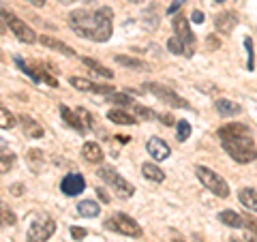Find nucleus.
Here are the masks:
<instances>
[{
  "label": "nucleus",
  "mask_w": 257,
  "mask_h": 242,
  "mask_svg": "<svg viewBox=\"0 0 257 242\" xmlns=\"http://www.w3.org/2000/svg\"><path fill=\"white\" fill-rule=\"evenodd\" d=\"M111 18H114V13L109 7H101L96 11L79 9L69 15V24L79 37L103 43L111 37Z\"/></svg>",
  "instance_id": "1"
},
{
  "label": "nucleus",
  "mask_w": 257,
  "mask_h": 242,
  "mask_svg": "<svg viewBox=\"0 0 257 242\" xmlns=\"http://www.w3.org/2000/svg\"><path fill=\"white\" fill-rule=\"evenodd\" d=\"M221 144H223V150L234 161H238V163H251V161L257 159V150H255V142H253L251 133L229 137V140H221Z\"/></svg>",
  "instance_id": "2"
},
{
  "label": "nucleus",
  "mask_w": 257,
  "mask_h": 242,
  "mask_svg": "<svg viewBox=\"0 0 257 242\" xmlns=\"http://www.w3.org/2000/svg\"><path fill=\"white\" fill-rule=\"evenodd\" d=\"M99 178L105 182V184H109L111 189H114V193L120 197V199H128L135 193V189H133V184L128 182V180H124L122 176H120L116 169H111V167H101L99 172Z\"/></svg>",
  "instance_id": "3"
},
{
  "label": "nucleus",
  "mask_w": 257,
  "mask_h": 242,
  "mask_svg": "<svg viewBox=\"0 0 257 242\" xmlns=\"http://www.w3.org/2000/svg\"><path fill=\"white\" fill-rule=\"evenodd\" d=\"M105 227L111 229V231H116V233H122V236H128V238H140L142 236L140 223L135 219H131L128 214H122V212L107 216Z\"/></svg>",
  "instance_id": "4"
},
{
  "label": "nucleus",
  "mask_w": 257,
  "mask_h": 242,
  "mask_svg": "<svg viewBox=\"0 0 257 242\" xmlns=\"http://www.w3.org/2000/svg\"><path fill=\"white\" fill-rule=\"evenodd\" d=\"M0 18L5 20L7 28H9V30L13 32V35L20 39L22 43H28V45H30V43H37V39H39V37H37V32L32 30L26 22H22V20L18 18V15H13V13L5 11V9H0Z\"/></svg>",
  "instance_id": "5"
},
{
  "label": "nucleus",
  "mask_w": 257,
  "mask_h": 242,
  "mask_svg": "<svg viewBox=\"0 0 257 242\" xmlns=\"http://www.w3.org/2000/svg\"><path fill=\"white\" fill-rule=\"evenodd\" d=\"M195 172H197V178L202 180L204 187L210 191V193H214L216 197H227V195H229L227 182H225L216 172H212V169H208V167H204V165H197Z\"/></svg>",
  "instance_id": "6"
},
{
  "label": "nucleus",
  "mask_w": 257,
  "mask_h": 242,
  "mask_svg": "<svg viewBox=\"0 0 257 242\" xmlns=\"http://www.w3.org/2000/svg\"><path fill=\"white\" fill-rule=\"evenodd\" d=\"M56 231V223L50 216H41V219L32 221L28 227V242H45L54 236Z\"/></svg>",
  "instance_id": "7"
},
{
  "label": "nucleus",
  "mask_w": 257,
  "mask_h": 242,
  "mask_svg": "<svg viewBox=\"0 0 257 242\" xmlns=\"http://www.w3.org/2000/svg\"><path fill=\"white\" fill-rule=\"evenodd\" d=\"M144 88H146L148 92L155 94L157 99H161L163 103H167V105H172V107H184V109H189V107H191L189 103L182 99V96H178L174 90H170L167 86H161V84H155V82H148V84H144Z\"/></svg>",
  "instance_id": "8"
},
{
  "label": "nucleus",
  "mask_w": 257,
  "mask_h": 242,
  "mask_svg": "<svg viewBox=\"0 0 257 242\" xmlns=\"http://www.w3.org/2000/svg\"><path fill=\"white\" fill-rule=\"evenodd\" d=\"M174 30H176V39H178V41L184 45V56L191 58V56H193V45H195V37H193V32L189 28L187 18L176 15V18H174Z\"/></svg>",
  "instance_id": "9"
},
{
  "label": "nucleus",
  "mask_w": 257,
  "mask_h": 242,
  "mask_svg": "<svg viewBox=\"0 0 257 242\" xmlns=\"http://www.w3.org/2000/svg\"><path fill=\"white\" fill-rule=\"evenodd\" d=\"M84 189H86V180H84V176H79V174H67L60 182V191L69 197L79 195Z\"/></svg>",
  "instance_id": "10"
},
{
  "label": "nucleus",
  "mask_w": 257,
  "mask_h": 242,
  "mask_svg": "<svg viewBox=\"0 0 257 242\" xmlns=\"http://www.w3.org/2000/svg\"><path fill=\"white\" fill-rule=\"evenodd\" d=\"M71 86L77 88V90H84V92H99V94H109L114 92V86H101V84H94L90 79H84V77H71L69 79Z\"/></svg>",
  "instance_id": "11"
},
{
  "label": "nucleus",
  "mask_w": 257,
  "mask_h": 242,
  "mask_svg": "<svg viewBox=\"0 0 257 242\" xmlns=\"http://www.w3.org/2000/svg\"><path fill=\"white\" fill-rule=\"evenodd\" d=\"M18 123L22 127V133L26 137H32V140H41V137H43V127L39 125L35 118L22 114V116H18Z\"/></svg>",
  "instance_id": "12"
},
{
  "label": "nucleus",
  "mask_w": 257,
  "mask_h": 242,
  "mask_svg": "<svg viewBox=\"0 0 257 242\" xmlns=\"http://www.w3.org/2000/svg\"><path fill=\"white\" fill-rule=\"evenodd\" d=\"M146 150L155 161H165L167 157H170V152H172L170 146H167L161 137H150L148 144H146Z\"/></svg>",
  "instance_id": "13"
},
{
  "label": "nucleus",
  "mask_w": 257,
  "mask_h": 242,
  "mask_svg": "<svg viewBox=\"0 0 257 242\" xmlns=\"http://www.w3.org/2000/svg\"><path fill=\"white\" fill-rule=\"evenodd\" d=\"M236 24H238V18L231 11H223V13H219L214 18V26H216V30H219L221 35H229V32L236 28Z\"/></svg>",
  "instance_id": "14"
},
{
  "label": "nucleus",
  "mask_w": 257,
  "mask_h": 242,
  "mask_svg": "<svg viewBox=\"0 0 257 242\" xmlns=\"http://www.w3.org/2000/svg\"><path fill=\"white\" fill-rule=\"evenodd\" d=\"M37 41H41V45L50 47V50L60 52V54H64V56H75L73 47H69L67 43H62V41H58V39H54V37H50V35H43V37H39Z\"/></svg>",
  "instance_id": "15"
},
{
  "label": "nucleus",
  "mask_w": 257,
  "mask_h": 242,
  "mask_svg": "<svg viewBox=\"0 0 257 242\" xmlns=\"http://www.w3.org/2000/svg\"><path fill=\"white\" fill-rule=\"evenodd\" d=\"M82 157L88 161V163H101L103 161V150L99 144H94V142H86L84 144V148H82Z\"/></svg>",
  "instance_id": "16"
},
{
  "label": "nucleus",
  "mask_w": 257,
  "mask_h": 242,
  "mask_svg": "<svg viewBox=\"0 0 257 242\" xmlns=\"http://www.w3.org/2000/svg\"><path fill=\"white\" fill-rule=\"evenodd\" d=\"M214 107H216V111L223 116V118H231V116H238L240 111H242V107L238 105V103H234V101H227V99H219L214 103Z\"/></svg>",
  "instance_id": "17"
},
{
  "label": "nucleus",
  "mask_w": 257,
  "mask_h": 242,
  "mask_svg": "<svg viewBox=\"0 0 257 242\" xmlns=\"http://www.w3.org/2000/svg\"><path fill=\"white\" fill-rule=\"evenodd\" d=\"M248 133V127L246 125H240V123H229L219 129V137L221 140H229V137H238V135H246Z\"/></svg>",
  "instance_id": "18"
},
{
  "label": "nucleus",
  "mask_w": 257,
  "mask_h": 242,
  "mask_svg": "<svg viewBox=\"0 0 257 242\" xmlns=\"http://www.w3.org/2000/svg\"><path fill=\"white\" fill-rule=\"evenodd\" d=\"M15 163V155L9 150L5 140H0V174H7Z\"/></svg>",
  "instance_id": "19"
},
{
  "label": "nucleus",
  "mask_w": 257,
  "mask_h": 242,
  "mask_svg": "<svg viewBox=\"0 0 257 242\" xmlns=\"http://www.w3.org/2000/svg\"><path fill=\"white\" fill-rule=\"evenodd\" d=\"M238 197H240V201H242V206L246 208V210L257 212V189H253V187L240 189Z\"/></svg>",
  "instance_id": "20"
},
{
  "label": "nucleus",
  "mask_w": 257,
  "mask_h": 242,
  "mask_svg": "<svg viewBox=\"0 0 257 242\" xmlns=\"http://www.w3.org/2000/svg\"><path fill=\"white\" fill-rule=\"evenodd\" d=\"M101 212V206L96 204L92 199H84L77 204V214L79 216H86V219H94V216H99Z\"/></svg>",
  "instance_id": "21"
},
{
  "label": "nucleus",
  "mask_w": 257,
  "mask_h": 242,
  "mask_svg": "<svg viewBox=\"0 0 257 242\" xmlns=\"http://www.w3.org/2000/svg\"><path fill=\"white\" fill-rule=\"evenodd\" d=\"M107 118L111 120V123H116V125H135L138 120H135L133 114H126L124 109H109L107 111Z\"/></svg>",
  "instance_id": "22"
},
{
  "label": "nucleus",
  "mask_w": 257,
  "mask_h": 242,
  "mask_svg": "<svg viewBox=\"0 0 257 242\" xmlns=\"http://www.w3.org/2000/svg\"><path fill=\"white\" fill-rule=\"evenodd\" d=\"M60 114H62V118H64V123H67L71 129H75L77 133H86V129H84V127H82V123L77 120L75 111H71L67 105H60Z\"/></svg>",
  "instance_id": "23"
},
{
  "label": "nucleus",
  "mask_w": 257,
  "mask_h": 242,
  "mask_svg": "<svg viewBox=\"0 0 257 242\" xmlns=\"http://www.w3.org/2000/svg\"><path fill=\"white\" fill-rule=\"evenodd\" d=\"M142 174H144V178H148L152 182H163L165 180V174L161 172L155 163H144L142 165Z\"/></svg>",
  "instance_id": "24"
},
{
  "label": "nucleus",
  "mask_w": 257,
  "mask_h": 242,
  "mask_svg": "<svg viewBox=\"0 0 257 242\" xmlns=\"http://www.w3.org/2000/svg\"><path fill=\"white\" fill-rule=\"evenodd\" d=\"M219 221L223 225H227V227H242V216L234 210H223L219 214Z\"/></svg>",
  "instance_id": "25"
},
{
  "label": "nucleus",
  "mask_w": 257,
  "mask_h": 242,
  "mask_svg": "<svg viewBox=\"0 0 257 242\" xmlns=\"http://www.w3.org/2000/svg\"><path fill=\"white\" fill-rule=\"evenodd\" d=\"M18 223V216H15V212L11 210L9 206H5V204H0V227H7V225H15Z\"/></svg>",
  "instance_id": "26"
},
{
  "label": "nucleus",
  "mask_w": 257,
  "mask_h": 242,
  "mask_svg": "<svg viewBox=\"0 0 257 242\" xmlns=\"http://www.w3.org/2000/svg\"><path fill=\"white\" fill-rule=\"evenodd\" d=\"M116 62H118V64H122V67H126V69H135V71L146 69L144 60H140V58H131V56H116Z\"/></svg>",
  "instance_id": "27"
},
{
  "label": "nucleus",
  "mask_w": 257,
  "mask_h": 242,
  "mask_svg": "<svg viewBox=\"0 0 257 242\" xmlns=\"http://www.w3.org/2000/svg\"><path fill=\"white\" fill-rule=\"evenodd\" d=\"M82 62L86 64V67H90V69L94 71V73H99V75H103V77H105V79H111V77H114V73H111V69H107V67H103V64H101V62H96V60H92V58H84Z\"/></svg>",
  "instance_id": "28"
},
{
  "label": "nucleus",
  "mask_w": 257,
  "mask_h": 242,
  "mask_svg": "<svg viewBox=\"0 0 257 242\" xmlns=\"http://www.w3.org/2000/svg\"><path fill=\"white\" fill-rule=\"evenodd\" d=\"M15 125H18V118L0 103V129H13Z\"/></svg>",
  "instance_id": "29"
},
{
  "label": "nucleus",
  "mask_w": 257,
  "mask_h": 242,
  "mask_svg": "<svg viewBox=\"0 0 257 242\" xmlns=\"http://www.w3.org/2000/svg\"><path fill=\"white\" fill-rule=\"evenodd\" d=\"M75 116H77V120L82 123V127L86 129V131H88V129H92V127H94V118H92V114H90L88 109L77 107V109H75Z\"/></svg>",
  "instance_id": "30"
},
{
  "label": "nucleus",
  "mask_w": 257,
  "mask_h": 242,
  "mask_svg": "<svg viewBox=\"0 0 257 242\" xmlns=\"http://www.w3.org/2000/svg\"><path fill=\"white\" fill-rule=\"evenodd\" d=\"M128 107H131L133 114L138 116V118H142V120H150V118H155V111L148 109V107H144V105H140V103H135V101H133Z\"/></svg>",
  "instance_id": "31"
},
{
  "label": "nucleus",
  "mask_w": 257,
  "mask_h": 242,
  "mask_svg": "<svg viewBox=\"0 0 257 242\" xmlns=\"http://www.w3.org/2000/svg\"><path fill=\"white\" fill-rule=\"evenodd\" d=\"M242 225L246 227V236H255L257 238V219L251 214H244L242 216Z\"/></svg>",
  "instance_id": "32"
},
{
  "label": "nucleus",
  "mask_w": 257,
  "mask_h": 242,
  "mask_svg": "<svg viewBox=\"0 0 257 242\" xmlns=\"http://www.w3.org/2000/svg\"><path fill=\"white\" fill-rule=\"evenodd\" d=\"M107 103H118V105H131L133 99L128 94H116V92H109L107 94Z\"/></svg>",
  "instance_id": "33"
},
{
  "label": "nucleus",
  "mask_w": 257,
  "mask_h": 242,
  "mask_svg": "<svg viewBox=\"0 0 257 242\" xmlns=\"http://www.w3.org/2000/svg\"><path fill=\"white\" fill-rule=\"evenodd\" d=\"M39 161L43 163V152H41V150H30V152H28V163H30V167L35 169V172H39V169H41Z\"/></svg>",
  "instance_id": "34"
},
{
  "label": "nucleus",
  "mask_w": 257,
  "mask_h": 242,
  "mask_svg": "<svg viewBox=\"0 0 257 242\" xmlns=\"http://www.w3.org/2000/svg\"><path fill=\"white\" fill-rule=\"evenodd\" d=\"M176 131H178V140L180 142H187L191 137V125L187 123V120H180L178 127H176Z\"/></svg>",
  "instance_id": "35"
},
{
  "label": "nucleus",
  "mask_w": 257,
  "mask_h": 242,
  "mask_svg": "<svg viewBox=\"0 0 257 242\" xmlns=\"http://www.w3.org/2000/svg\"><path fill=\"white\" fill-rule=\"evenodd\" d=\"M167 50H170L172 54H182V56H184V45H182L176 37H172L170 41H167Z\"/></svg>",
  "instance_id": "36"
},
{
  "label": "nucleus",
  "mask_w": 257,
  "mask_h": 242,
  "mask_svg": "<svg viewBox=\"0 0 257 242\" xmlns=\"http://www.w3.org/2000/svg\"><path fill=\"white\" fill-rule=\"evenodd\" d=\"M244 47H246V52H248V71H251L255 67V60H253V41L251 39H244Z\"/></svg>",
  "instance_id": "37"
},
{
  "label": "nucleus",
  "mask_w": 257,
  "mask_h": 242,
  "mask_svg": "<svg viewBox=\"0 0 257 242\" xmlns=\"http://www.w3.org/2000/svg\"><path fill=\"white\" fill-rule=\"evenodd\" d=\"M71 236H73L75 240H84L88 236V231L84 227H71Z\"/></svg>",
  "instance_id": "38"
},
{
  "label": "nucleus",
  "mask_w": 257,
  "mask_h": 242,
  "mask_svg": "<svg viewBox=\"0 0 257 242\" xmlns=\"http://www.w3.org/2000/svg\"><path fill=\"white\" fill-rule=\"evenodd\" d=\"M184 5V0H174V3L170 5V9H167V15H174L176 11H178L180 9V7Z\"/></svg>",
  "instance_id": "39"
},
{
  "label": "nucleus",
  "mask_w": 257,
  "mask_h": 242,
  "mask_svg": "<svg viewBox=\"0 0 257 242\" xmlns=\"http://www.w3.org/2000/svg\"><path fill=\"white\" fill-rule=\"evenodd\" d=\"M206 45H208V50H216V47L221 45V41H219V39H214V37L210 35V37L206 39Z\"/></svg>",
  "instance_id": "40"
},
{
  "label": "nucleus",
  "mask_w": 257,
  "mask_h": 242,
  "mask_svg": "<svg viewBox=\"0 0 257 242\" xmlns=\"http://www.w3.org/2000/svg\"><path fill=\"white\" fill-rule=\"evenodd\" d=\"M191 20H193V24H204V13L195 9V11L191 13Z\"/></svg>",
  "instance_id": "41"
},
{
  "label": "nucleus",
  "mask_w": 257,
  "mask_h": 242,
  "mask_svg": "<svg viewBox=\"0 0 257 242\" xmlns=\"http://www.w3.org/2000/svg\"><path fill=\"white\" fill-rule=\"evenodd\" d=\"M161 123H163V125H167V127H172V125H174V116H170V114L161 116Z\"/></svg>",
  "instance_id": "42"
},
{
  "label": "nucleus",
  "mask_w": 257,
  "mask_h": 242,
  "mask_svg": "<svg viewBox=\"0 0 257 242\" xmlns=\"http://www.w3.org/2000/svg\"><path fill=\"white\" fill-rule=\"evenodd\" d=\"M26 3H30L32 7H43V5L47 3V0H26Z\"/></svg>",
  "instance_id": "43"
},
{
  "label": "nucleus",
  "mask_w": 257,
  "mask_h": 242,
  "mask_svg": "<svg viewBox=\"0 0 257 242\" xmlns=\"http://www.w3.org/2000/svg\"><path fill=\"white\" fill-rule=\"evenodd\" d=\"M13 195H22V184H13Z\"/></svg>",
  "instance_id": "44"
},
{
  "label": "nucleus",
  "mask_w": 257,
  "mask_h": 242,
  "mask_svg": "<svg viewBox=\"0 0 257 242\" xmlns=\"http://www.w3.org/2000/svg\"><path fill=\"white\" fill-rule=\"evenodd\" d=\"M5 32H7V24L3 18H0V35H5Z\"/></svg>",
  "instance_id": "45"
},
{
  "label": "nucleus",
  "mask_w": 257,
  "mask_h": 242,
  "mask_svg": "<svg viewBox=\"0 0 257 242\" xmlns=\"http://www.w3.org/2000/svg\"><path fill=\"white\" fill-rule=\"evenodd\" d=\"M99 197L103 199V201H109V197H107V193L103 191V189H99Z\"/></svg>",
  "instance_id": "46"
},
{
  "label": "nucleus",
  "mask_w": 257,
  "mask_h": 242,
  "mask_svg": "<svg viewBox=\"0 0 257 242\" xmlns=\"http://www.w3.org/2000/svg\"><path fill=\"white\" fill-rule=\"evenodd\" d=\"M118 137V142H122V144H126L128 140H131V137H126V135H116Z\"/></svg>",
  "instance_id": "47"
},
{
  "label": "nucleus",
  "mask_w": 257,
  "mask_h": 242,
  "mask_svg": "<svg viewBox=\"0 0 257 242\" xmlns=\"http://www.w3.org/2000/svg\"><path fill=\"white\" fill-rule=\"evenodd\" d=\"M167 242H184V240H182V236H172Z\"/></svg>",
  "instance_id": "48"
},
{
  "label": "nucleus",
  "mask_w": 257,
  "mask_h": 242,
  "mask_svg": "<svg viewBox=\"0 0 257 242\" xmlns=\"http://www.w3.org/2000/svg\"><path fill=\"white\" fill-rule=\"evenodd\" d=\"M62 5H71V3H77V0H60Z\"/></svg>",
  "instance_id": "49"
},
{
  "label": "nucleus",
  "mask_w": 257,
  "mask_h": 242,
  "mask_svg": "<svg viewBox=\"0 0 257 242\" xmlns=\"http://www.w3.org/2000/svg\"><path fill=\"white\" fill-rule=\"evenodd\" d=\"M128 3H133V5H140V3H146V0H128Z\"/></svg>",
  "instance_id": "50"
},
{
  "label": "nucleus",
  "mask_w": 257,
  "mask_h": 242,
  "mask_svg": "<svg viewBox=\"0 0 257 242\" xmlns=\"http://www.w3.org/2000/svg\"><path fill=\"white\" fill-rule=\"evenodd\" d=\"M229 242H240V240H236V238H231V240H229Z\"/></svg>",
  "instance_id": "51"
},
{
  "label": "nucleus",
  "mask_w": 257,
  "mask_h": 242,
  "mask_svg": "<svg viewBox=\"0 0 257 242\" xmlns=\"http://www.w3.org/2000/svg\"><path fill=\"white\" fill-rule=\"evenodd\" d=\"M216 3H223V0H216Z\"/></svg>",
  "instance_id": "52"
}]
</instances>
